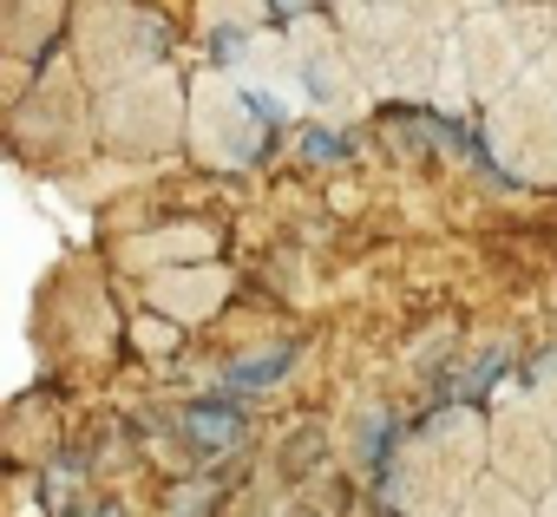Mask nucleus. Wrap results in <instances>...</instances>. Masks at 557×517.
<instances>
[{
    "label": "nucleus",
    "mask_w": 557,
    "mask_h": 517,
    "mask_svg": "<svg viewBox=\"0 0 557 517\" xmlns=\"http://www.w3.org/2000/svg\"><path fill=\"white\" fill-rule=\"evenodd\" d=\"M184 426H190V439H197V445H230V439L243 432V419H236L230 406H190V419H184Z\"/></svg>",
    "instance_id": "f257e3e1"
},
{
    "label": "nucleus",
    "mask_w": 557,
    "mask_h": 517,
    "mask_svg": "<svg viewBox=\"0 0 557 517\" xmlns=\"http://www.w3.org/2000/svg\"><path fill=\"white\" fill-rule=\"evenodd\" d=\"M283 374H289V354H262V361H243L230 380L236 387H269V380H283Z\"/></svg>",
    "instance_id": "f03ea898"
},
{
    "label": "nucleus",
    "mask_w": 557,
    "mask_h": 517,
    "mask_svg": "<svg viewBox=\"0 0 557 517\" xmlns=\"http://www.w3.org/2000/svg\"><path fill=\"white\" fill-rule=\"evenodd\" d=\"M302 157H342V138L335 131H302Z\"/></svg>",
    "instance_id": "7ed1b4c3"
},
{
    "label": "nucleus",
    "mask_w": 557,
    "mask_h": 517,
    "mask_svg": "<svg viewBox=\"0 0 557 517\" xmlns=\"http://www.w3.org/2000/svg\"><path fill=\"white\" fill-rule=\"evenodd\" d=\"M275 8H302V0H275Z\"/></svg>",
    "instance_id": "20e7f679"
}]
</instances>
